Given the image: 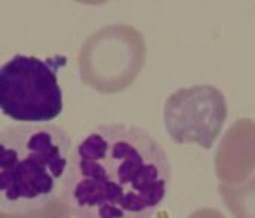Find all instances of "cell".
<instances>
[{
	"instance_id": "1",
	"label": "cell",
	"mask_w": 255,
	"mask_h": 218,
	"mask_svg": "<svg viewBox=\"0 0 255 218\" xmlns=\"http://www.w3.org/2000/svg\"><path fill=\"white\" fill-rule=\"evenodd\" d=\"M172 183L163 145L134 124H102L73 147L61 201L75 218H152Z\"/></svg>"
},
{
	"instance_id": "2",
	"label": "cell",
	"mask_w": 255,
	"mask_h": 218,
	"mask_svg": "<svg viewBox=\"0 0 255 218\" xmlns=\"http://www.w3.org/2000/svg\"><path fill=\"white\" fill-rule=\"evenodd\" d=\"M72 139L58 124H18L0 132V207L31 216L61 196Z\"/></svg>"
},
{
	"instance_id": "3",
	"label": "cell",
	"mask_w": 255,
	"mask_h": 218,
	"mask_svg": "<svg viewBox=\"0 0 255 218\" xmlns=\"http://www.w3.org/2000/svg\"><path fill=\"white\" fill-rule=\"evenodd\" d=\"M67 57L55 54L40 58L16 52L0 67V109L21 124H49L64 111L58 70Z\"/></svg>"
},
{
	"instance_id": "4",
	"label": "cell",
	"mask_w": 255,
	"mask_h": 218,
	"mask_svg": "<svg viewBox=\"0 0 255 218\" xmlns=\"http://www.w3.org/2000/svg\"><path fill=\"white\" fill-rule=\"evenodd\" d=\"M145 58L146 45L137 28L128 24L102 27L79 51L81 81L99 93H120L134 82Z\"/></svg>"
},
{
	"instance_id": "5",
	"label": "cell",
	"mask_w": 255,
	"mask_h": 218,
	"mask_svg": "<svg viewBox=\"0 0 255 218\" xmlns=\"http://www.w3.org/2000/svg\"><path fill=\"white\" fill-rule=\"evenodd\" d=\"M229 115L224 93L211 84H197L173 91L164 102L163 117L175 144H196L211 150Z\"/></svg>"
},
{
	"instance_id": "6",
	"label": "cell",
	"mask_w": 255,
	"mask_h": 218,
	"mask_svg": "<svg viewBox=\"0 0 255 218\" xmlns=\"http://www.w3.org/2000/svg\"><path fill=\"white\" fill-rule=\"evenodd\" d=\"M224 204L236 218H255V177L239 187H220Z\"/></svg>"
},
{
	"instance_id": "7",
	"label": "cell",
	"mask_w": 255,
	"mask_h": 218,
	"mask_svg": "<svg viewBox=\"0 0 255 218\" xmlns=\"http://www.w3.org/2000/svg\"><path fill=\"white\" fill-rule=\"evenodd\" d=\"M39 218H61V217H39Z\"/></svg>"
}]
</instances>
